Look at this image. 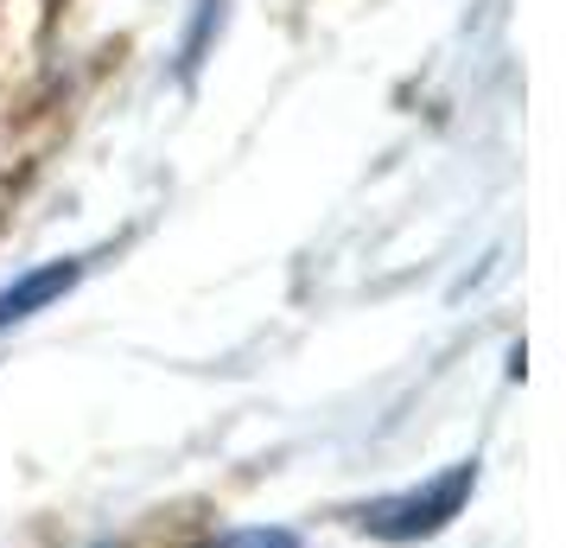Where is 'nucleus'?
Instances as JSON below:
<instances>
[{
  "instance_id": "f257e3e1",
  "label": "nucleus",
  "mask_w": 566,
  "mask_h": 548,
  "mask_svg": "<svg viewBox=\"0 0 566 548\" xmlns=\"http://www.w3.org/2000/svg\"><path fill=\"white\" fill-rule=\"evenodd\" d=\"M83 275V261H52V268H32V275H20L13 288L0 293V332L13 325V319H32L39 307H52L57 293H71Z\"/></svg>"
},
{
  "instance_id": "f03ea898",
  "label": "nucleus",
  "mask_w": 566,
  "mask_h": 548,
  "mask_svg": "<svg viewBox=\"0 0 566 548\" xmlns=\"http://www.w3.org/2000/svg\"><path fill=\"white\" fill-rule=\"evenodd\" d=\"M217 20H223V0H198V20H191V39H185V71H198L205 39L217 32Z\"/></svg>"
}]
</instances>
